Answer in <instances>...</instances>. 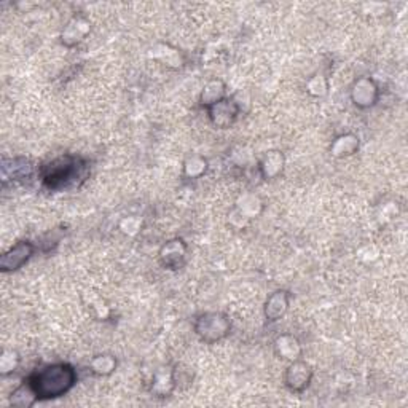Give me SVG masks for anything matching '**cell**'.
I'll list each match as a JSON object with an SVG mask.
<instances>
[{
  "label": "cell",
  "mask_w": 408,
  "mask_h": 408,
  "mask_svg": "<svg viewBox=\"0 0 408 408\" xmlns=\"http://www.w3.org/2000/svg\"><path fill=\"white\" fill-rule=\"evenodd\" d=\"M34 386L38 400L63 397L77 383V373L69 364H51L28 377Z\"/></svg>",
  "instance_id": "obj_1"
},
{
  "label": "cell",
  "mask_w": 408,
  "mask_h": 408,
  "mask_svg": "<svg viewBox=\"0 0 408 408\" xmlns=\"http://www.w3.org/2000/svg\"><path fill=\"white\" fill-rule=\"evenodd\" d=\"M40 176L48 190L58 192L68 189L70 185H77V179L85 180L86 162L73 155H63L45 164L40 171Z\"/></svg>",
  "instance_id": "obj_2"
},
{
  "label": "cell",
  "mask_w": 408,
  "mask_h": 408,
  "mask_svg": "<svg viewBox=\"0 0 408 408\" xmlns=\"http://www.w3.org/2000/svg\"><path fill=\"white\" fill-rule=\"evenodd\" d=\"M231 320L225 313L211 311L199 314L195 320V332L199 340L207 345H214L230 335Z\"/></svg>",
  "instance_id": "obj_3"
},
{
  "label": "cell",
  "mask_w": 408,
  "mask_h": 408,
  "mask_svg": "<svg viewBox=\"0 0 408 408\" xmlns=\"http://www.w3.org/2000/svg\"><path fill=\"white\" fill-rule=\"evenodd\" d=\"M207 110L211 123L219 130H229L235 125L239 115V104L233 98H225L222 101L211 105Z\"/></svg>",
  "instance_id": "obj_4"
},
{
  "label": "cell",
  "mask_w": 408,
  "mask_h": 408,
  "mask_svg": "<svg viewBox=\"0 0 408 408\" xmlns=\"http://www.w3.org/2000/svg\"><path fill=\"white\" fill-rule=\"evenodd\" d=\"M36 253V246L29 241H19L11 249L6 251L0 258V270L4 273L16 271L23 265L29 262V258Z\"/></svg>",
  "instance_id": "obj_5"
},
{
  "label": "cell",
  "mask_w": 408,
  "mask_h": 408,
  "mask_svg": "<svg viewBox=\"0 0 408 408\" xmlns=\"http://www.w3.org/2000/svg\"><path fill=\"white\" fill-rule=\"evenodd\" d=\"M313 369L310 364L303 360H293L291 365L286 369L284 373V385L292 392H303L308 386L311 385L313 380Z\"/></svg>",
  "instance_id": "obj_6"
},
{
  "label": "cell",
  "mask_w": 408,
  "mask_h": 408,
  "mask_svg": "<svg viewBox=\"0 0 408 408\" xmlns=\"http://www.w3.org/2000/svg\"><path fill=\"white\" fill-rule=\"evenodd\" d=\"M380 99V90L370 77H360L351 88V101L359 109H370Z\"/></svg>",
  "instance_id": "obj_7"
},
{
  "label": "cell",
  "mask_w": 408,
  "mask_h": 408,
  "mask_svg": "<svg viewBox=\"0 0 408 408\" xmlns=\"http://www.w3.org/2000/svg\"><path fill=\"white\" fill-rule=\"evenodd\" d=\"M187 252H189V247H187L184 239L180 238L169 239L168 243H164L162 246V249L158 252L159 263L168 270L182 268L187 258Z\"/></svg>",
  "instance_id": "obj_8"
},
{
  "label": "cell",
  "mask_w": 408,
  "mask_h": 408,
  "mask_svg": "<svg viewBox=\"0 0 408 408\" xmlns=\"http://www.w3.org/2000/svg\"><path fill=\"white\" fill-rule=\"evenodd\" d=\"M91 26L85 16H73L70 21L64 26L61 32V43L66 48H73L80 42H83L86 36L90 34Z\"/></svg>",
  "instance_id": "obj_9"
},
{
  "label": "cell",
  "mask_w": 408,
  "mask_h": 408,
  "mask_svg": "<svg viewBox=\"0 0 408 408\" xmlns=\"http://www.w3.org/2000/svg\"><path fill=\"white\" fill-rule=\"evenodd\" d=\"M177 386L176 381V372L171 367H159L158 370L153 373L152 380V394H155L157 397L164 399L169 397Z\"/></svg>",
  "instance_id": "obj_10"
},
{
  "label": "cell",
  "mask_w": 408,
  "mask_h": 408,
  "mask_svg": "<svg viewBox=\"0 0 408 408\" xmlns=\"http://www.w3.org/2000/svg\"><path fill=\"white\" fill-rule=\"evenodd\" d=\"M291 305V293L287 291H276L273 292L271 295L266 298L265 302V318L270 320V323H276L281 318L286 316V313L289 311Z\"/></svg>",
  "instance_id": "obj_11"
},
{
  "label": "cell",
  "mask_w": 408,
  "mask_h": 408,
  "mask_svg": "<svg viewBox=\"0 0 408 408\" xmlns=\"http://www.w3.org/2000/svg\"><path fill=\"white\" fill-rule=\"evenodd\" d=\"M32 164L29 159L26 158H10L2 162V180L4 184L9 182H18V180L29 179L32 176Z\"/></svg>",
  "instance_id": "obj_12"
},
{
  "label": "cell",
  "mask_w": 408,
  "mask_h": 408,
  "mask_svg": "<svg viewBox=\"0 0 408 408\" xmlns=\"http://www.w3.org/2000/svg\"><path fill=\"white\" fill-rule=\"evenodd\" d=\"M274 352L276 356L283 360H289V362H293V360H298L302 357V345L297 337H293L292 333H283L279 335L276 340H274Z\"/></svg>",
  "instance_id": "obj_13"
},
{
  "label": "cell",
  "mask_w": 408,
  "mask_h": 408,
  "mask_svg": "<svg viewBox=\"0 0 408 408\" xmlns=\"http://www.w3.org/2000/svg\"><path fill=\"white\" fill-rule=\"evenodd\" d=\"M284 166H286V157L283 152H279V150L266 152L263 158L260 159V164H258L260 176H262L265 180L278 179L281 174H283Z\"/></svg>",
  "instance_id": "obj_14"
},
{
  "label": "cell",
  "mask_w": 408,
  "mask_h": 408,
  "mask_svg": "<svg viewBox=\"0 0 408 408\" xmlns=\"http://www.w3.org/2000/svg\"><path fill=\"white\" fill-rule=\"evenodd\" d=\"M36 402H38V397L29 378H26L10 396V405L16 408H31Z\"/></svg>",
  "instance_id": "obj_15"
},
{
  "label": "cell",
  "mask_w": 408,
  "mask_h": 408,
  "mask_svg": "<svg viewBox=\"0 0 408 408\" xmlns=\"http://www.w3.org/2000/svg\"><path fill=\"white\" fill-rule=\"evenodd\" d=\"M359 150V137L352 132H346L333 139L330 145V153L335 158H347L352 157Z\"/></svg>",
  "instance_id": "obj_16"
},
{
  "label": "cell",
  "mask_w": 408,
  "mask_h": 408,
  "mask_svg": "<svg viewBox=\"0 0 408 408\" xmlns=\"http://www.w3.org/2000/svg\"><path fill=\"white\" fill-rule=\"evenodd\" d=\"M226 98V86L222 80H211L204 85V88L202 91V96H199V103L204 107V109H209L211 105L217 104Z\"/></svg>",
  "instance_id": "obj_17"
},
{
  "label": "cell",
  "mask_w": 408,
  "mask_h": 408,
  "mask_svg": "<svg viewBox=\"0 0 408 408\" xmlns=\"http://www.w3.org/2000/svg\"><path fill=\"white\" fill-rule=\"evenodd\" d=\"M263 209V203L257 195L253 193H247V195H243L236 203L235 211L239 212L241 216L246 217L247 220H251L253 217H257L260 212Z\"/></svg>",
  "instance_id": "obj_18"
},
{
  "label": "cell",
  "mask_w": 408,
  "mask_h": 408,
  "mask_svg": "<svg viewBox=\"0 0 408 408\" xmlns=\"http://www.w3.org/2000/svg\"><path fill=\"white\" fill-rule=\"evenodd\" d=\"M91 372L98 377H109L117 369V359L110 354H99L90 362Z\"/></svg>",
  "instance_id": "obj_19"
},
{
  "label": "cell",
  "mask_w": 408,
  "mask_h": 408,
  "mask_svg": "<svg viewBox=\"0 0 408 408\" xmlns=\"http://www.w3.org/2000/svg\"><path fill=\"white\" fill-rule=\"evenodd\" d=\"M207 171V162L202 155H192L185 159L184 163V176L187 179H199L203 177Z\"/></svg>",
  "instance_id": "obj_20"
},
{
  "label": "cell",
  "mask_w": 408,
  "mask_h": 408,
  "mask_svg": "<svg viewBox=\"0 0 408 408\" xmlns=\"http://www.w3.org/2000/svg\"><path fill=\"white\" fill-rule=\"evenodd\" d=\"M19 354L15 350H5L0 356V375L2 377H9V375L15 373L19 367Z\"/></svg>",
  "instance_id": "obj_21"
},
{
  "label": "cell",
  "mask_w": 408,
  "mask_h": 408,
  "mask_svg": "<svg viewBox=\"0 0 408 408\" xmlns=\"http://www.w3.org/2000/svg\"><path fill=\"white\" fill-rule=\"evenodd\" d=\"M306 91L310 93L313 98H323L327 95V91H329V80L324 75H320V73H316V75H313L306 82Z\"/></svg>",
  "instance_id": "obj_22"
},
{
  "label": "cell",
  "mask_w": 408,
  "mask_h": 408,
  "mask_svg": "<svg viewBox=\"0 0 408 408\" xmlns=\"http://www.w3.org/2000/svg\"><path fill=\"white\" fill-rule=\"evenodd\" d=\"M152 56H155L158 58L159 61L164 63V64H176V68L177 66L182 64V59H180V55H179V51L177 50H169V46L166 45L163 46V50L159 51V50H155V53H152Z\"/></svg>",
  "instance_id": "obj_23"
},
{
  "label": "cell",
  "mask_w": 408,
  "mask_h": 408,
  "mask_svg": "<svg viewBox=\"0 0 408 408\" xmlns=\"http://www.w3.org/2000/svg\"><path fill=\"white\" fill-rule=\"evenodd\" d=\"M140 226H142V222H140L139 219H136V217H126V219L122 220V224H120V230H122L125 235L135 236L140 231Z\"/></svg>",
  "instance_id": "obj_24"
}]
</instances>
